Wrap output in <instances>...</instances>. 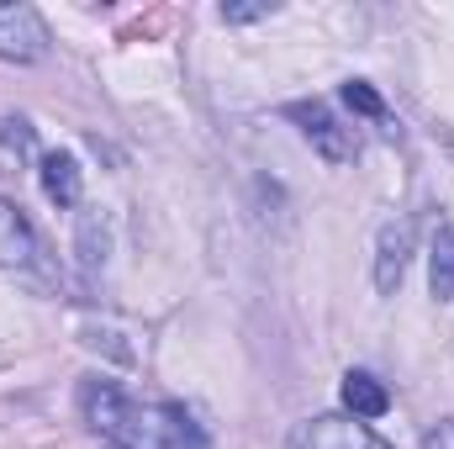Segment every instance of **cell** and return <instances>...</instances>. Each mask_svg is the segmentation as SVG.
Segmentation results:
<instances>
[{
	"instance_id": "8fae6325",
	"label": "cell",
	"mask_w": 454,
	"mask_h": 449,
	"mask_svg": "<svg viewBox=\"0 0 454 449\" xmlns=\"http://www.w3.org/2000/svg\"><path fill=\"white\" fill-rule=\"evenodd\" d=\"M428 291L434 302H454V227H434V254H428Z\"/></svg>"
},
{
	"instance_id": "7a4b0ae2",
	"label": "cell",
	"mask_w": 454,
	"mask_h": 449,
	"mask_svg": "<svg viewBox=\"0 0 454 449\" xmlns=\"http://www.w3.org/2000/svg\"><path fill=\"white\" fill-rule=\"evenodd\" d=\"M80 413L96 434H106L112 445H132L143 439V413L116 391L112 381H80Z\"/></svg>"
},
{
	"instance_id": "7c38bea8",
	"label": "cell",
	"mask_w": 454,
	"mask_h": 449,
	"mask_svg": "<svg viewBox=\"0 0 454 449\" xmlns=\"http://www.w3.org/2000/svg\"><path fill=\"white\" fill-rule=\"evenodd\" d=\"M343 101H348L359 116H386V101H380L375 85H364V80H348V85H343Z\"/></svg>"
},
{
	"instance_id": "2e32d148",
	"label": "cell",
	"mask_w": 454,
	"mask_h": 449,
	"mask_svg": "<svg viewBox=\"0 0 454 449\" xmlns=\"http://www.w3.org/2000/svg\"><path fill=\"white\" fill-rule=\"evenodd\" d=\"M450 154H454V138H450Z\"/></svg>"
},
{
	"instance_id": "3957f363",
	"label": "cell",
	"mask_w": 454,
	"mask_h": 449,
	"mask_svg": "<svg viewBox=\"0 0 454 449\" xmlns=\"http://www.w3.org/2000/svg\"><path fill=\"white\" fill-rule=\"evenodd\" d=\"M0 59L5 64H37L48 59V21L37 16V5H0Z\"/></svg>"
},
{
	"instance_id": "30bf717a",
	"label": "cell",
	"mask_w": 454,
	"mask_h": 449,
	"mask_svg": "<svg viewBox=\"0 0 454 449\" xmlns=\"http://www.w3.org/2000/svg\"><path fill=\"white\" fill-rule=\"evenodd\" d=\"M43 196L53 201V207H74L80 201V164H74V154H43Z\"/></svg>"
},
{
	"instance_id": "4fadbf2b",
	"label": "cell",
	"mask_w": 454,
	"mask_h": 449,
	"mask_svg": "<svg viewBox=\"0 0 454 449\" xmlns=\"http://www.w3.org/2000/svg\"><path fill=\"white\" fill-rule=\"evenodd\" d=\"M259 16H275V5L270 0H259V5H223V21H259Z\"/></svg>"
},
{
	"instance_id": "52a82bcc",
	"label": "cell",
	"mask_w": 454,
	"mask_h": 449,
	"mask_svg": "<svg viewBox=\"0 0 454 449\" xmlns=\"http://www.w3.org/2000/svg\"><path fill=\"white\" fill-rule=\"evenodd\" d=\"M407 254H412V223H386L380 227V248H375V291L391 296L407 275Z\"/></svg>"
},
{
	"instance_id": "5bb4252c",
	"label": "cell",
	"mask_w": 454,
	"mask_h": 449,
	"mask_svg": "<svg viewBox=\"0 0 454 449\" xmlns=\"http://www.w3.org/2000/svg\"><path fill=\"white\" fill-rule=\"evenodd\" d=\"M423 449H454V418H444V423H434V429L423 434Z\"/></svg>"
},
{
	"instance_id": "5b68a950",
	"label": "cell",
	"mask_w": 454,
	"mask_h": 449,
	"mask_svg": "<svg viewBox=\"0 0 454 449\" xmlns=\"http://www.w3.org/2000/svg\"><path fill=\"white\" fill-rule=\"evenodd\" d=\"M291 449H380L370 439V429L359 418H339V413H323V418H307L296 423Z\"/></svg>"
},
{
	"instance_id": "ba28073f",
	"label": "cell",
	"mask_w": 454,
	"mask_h": 449,
	"mask_svg": "<svg viewBox=\"0 0 454 449\" xmlns=\"http://www.w3.org/2000/svg\"><path fill=\"white\" fill-rule=\"evenodd\" d=\"M339 397H343V407H348V418H386V407H391V391L370 370H348Z\"/></svg>"
},
{
	"instance_id": "9a60e30c",
	"label": "cell",
	"mask_w": 454,
	"mask_h": 449,
	"mask_svg": "<svg viewBox=\"0 0 454 449\" xmlns=\"http://www.w3.org/2000/svg\"><path fill=\"white\" fill-rule=\"evenodd\" d=\"M106 449H137V445H106Z\"/></svg>"
},
{
	"instance_id": "8992f818",
	"label": "cell",
	"mask_w": 454,
	"mask_h": 449,
	"mask_svg": "<svg viewBox=\"0 0 454 449\" xmlns=\"http://www.w3.org/2000/svg\"><path fill=\"white\" fill-rule=\"evenodd\" d=\"M143 434H148L159 449H207L201 423H196L180 402H159L153 413H143Z\"/></svg>"
},
{
	"instance_id": "277c9868",
	"label": "cell",
	"mask_w": 454,
	"mask_h": 449,
	"mask_svg": "<svg viewBox=\"0 0 454 449\" xmlns=\"http://www.w3.org/2000/svg\"><path fill=\"white\" fill-rule=\"evenodd\" d=\"M286 116H291V122H301L307 143H312L328 164H348V159H354V132H348V127H343L323 101H291Z\"/></svg>"
},
{
	"instance_id": "9c48e42d",
	"label": "cell",
	"mask_w": 454,
	"mask_h": 449,
	"mask_svg": "<svg viewBox=\"0 0 454 449\" xmlns=\"http://www.w3.org/2000/svg\"><path fill=\"white\" fill-rule=\"evenodd\" d=\"M37 159V127L27 116H0V175H16Z\"/></svg>"
},
{
	"instance_id": "6da1fadb",
	"label": "cell",
	"mask_w": 454,
	"mask_h": 449,
	"mask_svg": "<svg viewBox=\"0 0 454 449\" xmlns=\"http://www.w3.org/2000/svg\"><path fill=\"white\" fill-rule=\"evenodd\" d=\"M0 264L16 270V275H27V280H37V286H53L48 248H43L32 217H27L11 196H0Z\"/></svg>"
}]
</instances>
